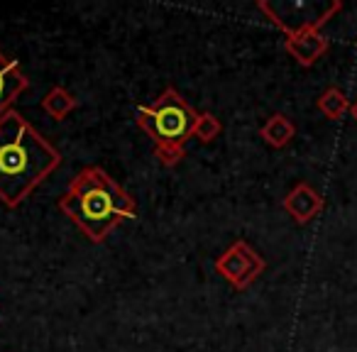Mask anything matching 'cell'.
Here are the masks:
<instances>
[{"mask_svg":"<svg viewBox=\"0 0 357 352\" xmlns=\"http://www.w3.org/2000/svg\"><path fill=\"white\" fill-rule=\"evenodd\" d=\"M30 81L20 71V64L0 52V118L10 110V103L20 93H25Z\"/></svg>","mask_w":357,"mask_h":352,"instance_id":"ba28073f","label":"cell"},{"mask_svg":"<svg viewBox=\"0 0 357 352\" xmlns=\"http://www.w3.org/2000/svg\"><path fill=\"white\" fill-rule=\"evenodd\" d=\"M59 162L61 154L17 110L0 118V201L6 206L22 204Z\"/></svg>","mask_w":357,"mask_h":352,"instance_id":"6da1fadb","label":"cell"},{"mask_svg":"<svg viewBox=\"0 0 357 352\" xmlns=\"http://www.w3.org/2000/svg\"><path fill=\"white\" fill-rule=\"evenodd\" d=\"M137 125L152 137L154 147L167 144V147H181L194 137L199 113L181 98V93L167 89L157 100L135 108Z\"/></svg>","mask_w":357,"mask_h":352,"instance_id":"3957f363","label":"cell"},{"mask_svg":"<svg viewBox=\"0 0 357 352\" xmlns=\"http://www.w3.org/2000/svg\"><path fill=\"white\" fill-rule=\"evenodd\" d=\"M220 130H223V125H220V120L215 118L213 113H199V123H196L194 137L199 139V142L208 144L218 137Z\"/></svg>","mask_w":357,"mask_h":352,"instance_id":"7c38bea8","label":"cell"},{"mask_svg":"<svg viewBox=\"0 0 357 352\" xmlns=\"http://www.w3.org/2000/svg\"><path fill=\"white\" fill-rule=\"evenodd\" d=\"M42 108H45V113L52 115L54 120H64L66 115L76 108V98L66 89L54 86V89L45 95V100H42Z\"/></svg>","mask_w":357,"mask_h":352,"instance_id":"30bf717a","label":"cell"},{"mask_svg":"<svg viewBox=\"0 0 357 352\" xmlns=\"http://www.w3.org/2000/svg\"><path fill=\"white\" fill-rule=\"evenodd\" d=\"M328 37H323L318 30H306L298 32V35H291L284 40V47L287 52L298 61L301 66H313L323 54L328 52Z\"/></svg>","mask_w":357,"mask_h":352,"instance_id":"52a82bcc","label":"cell"},{"mask_svg":"<svg viewBox=\"0 0 357 352\" xmlns=\"http://www.w3.org/2000/svg\"><path fill=\"white\" fill-rule=\"evenodd\" d=\"M215 272L233 284L235 289H248L259 274L264 272V259L250 247L248 243H233L218 259H215Z\"/></svg>","mask_w":357,"mask_h":352,"instance_id":"5b68a950","label":"cell"},{"mask_svg":"<svg viewBox=\"0 0 357 352\" xmlns=\"http://www.w3.org/2000/svg\"><path fill=\"white\" fill-rule=\"evenodd\" d=\"M350 113H352V118H355V120H357V100H355V103H352V105H350Z\"/></svg>","mask_w":357,"mask_h":352,"instance_id":"5bb4252c","label":"cell"},{"mask_svg":"<svg viewBox=\"0 0 357 352\" xmlns=\"http://www.w3.org/2000/svg\"><path fill=\"white\" fill-rule=\"evenodd\" d=\"M154 157H157L164 167H174V164L181 162V157H184V149H181V147H167V144H157V147H154Z\"/></svg>","mask_w":357,"mask_h":352,"instance_id":"4fadbf2b","label":"cell"},{"mask_svg":"<svg viewBox=\"0 0 357 352\" xmlns=\"http://www.w3.org/2000/svg\"><path fill=\"white\" fill-rule=\"evenodd\" d=\"M59 206L91 243H103L123 220L137 218L135 201L100 167L81 169Z\"/></svg>","mask_w":357,"mask_h":352,"instance_id":"7a4b0ae2","label":"cell"},{"mask_svg":"<svg viewBox=\"0 0 357 352\" xmlns=\"http://www.w3.org/2000/svg\"><path fill=\"white\" fill-rule=\"evenodd\" d=\"M259 10L279 27L287 37L306 30H321L335 13L342 10L340 0L331 3H269L262 0Z\"/></svg>","mask_w":357,"mask_h":352,"instance_id":"277c9868","label":"cell"},{"mask_svg":"<svg viewBox=\"0 0 357 352\" xmlns=\"http://www.w3.org/2000/svg\"><path fill=\"white\" fill-rule=\"evenodd\" d=\"M350 105L352 103L345 98V93H342L340 89H335V86H331V89L318 98V110H321L328 120H340L345 113H350Z\"/></svg>","mask_w":357,"mask_h":352,"instance_id":"8fae6325","label":"cell"},{"mask_svg":"<svg viewBox=\"0 0 357 352\" xmlns=\"http://www.w3.org/2000/svg\"><path fill=\"white\" fill-rule=\"evenodd\" d=\"M294 132H296L294 123L282 113H274L272 118L259 128V135L264 137V142H267L269 147H277V149L287 147V144L291 142Z\"/></svg>","mask_w":357,"mask_h":352,"instance_id":"9c48e42d","label":"cell"},{"mask_svg":"<svg viewBox=\"0 0 357 352\" xmlns=\"http://www.w3.org/2000/svg\"><path fill=\"white\" fill-rule=\"evenodd\" d=\"M282 206H284V211L296 220V223L306 225L323 211V196L318 194L313 186L296 184L287 196H284Z\"/></svg>","mask_w":357,"mask_h":352,"instance_id":"8992f818","label":"cell"}]
</instances>
